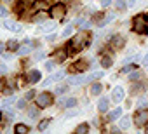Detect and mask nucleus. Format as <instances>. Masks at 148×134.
Wrapping results in <instances>:
<instances>
[{"label":"nucleus","instance_id":"obj_6","mask_svg":"<svg viewBox=\"0 0 148 134\" xmlns=\"http://www.w3.org/2000/svg\"><path fill=\"white\" fill-rule=\"evenodd\" d=\"M124 45H125V38H124V37L115 35V37L112 38V47H113V49H117V51H119V49H122Z\"/></svg>","mask_w":148,"mask_h":134},{"label":"nucleus","instance_id":"obj_25","mask_svg":"<svg viewBox=\"0 0 148 134\" xmlns=\"http://www.w3.org/2000/svg\"><path fill=\"white\" fill-rule=\"evenodd\" d=\"M101 77H103V72H94L87 80H91V82H92V80H98V79H101Z\"/></svg>","mask_w":148,"mask_h":134},{"label":"nucleus","instance_id":"obj_27","mask_svg":"<svg viewBox=\"0 0 148 134\" xmlns=\"http://www.w3.org/2000/svg\"><path fill=\"white\" fill-rule=\"evenodd\" d=\"M70 84H75V85L79 84L80 85V84H84V79L82 77H73V79H70Z\"/></svg>","mask_w":148,"mask_h":134},{"label":"nucleus","instance_id":"obj_37","mask_svg":"<svg viewBox=\"0 0 148 134\" xmlns=\"http://www.w3.org/2000/svg\"><path fill=\"white\" fill-rule=\"evenodd\" d=\"M26 106V99H19L18 101V108H25Z\"/></svg>","mask_w":148,"mask_h":134},{"label":"nucleus","instance_id":"obj_9","mask_svg":"<svg viewBox=\"0 0 148 134\" xmlns=\"http://www.w3.org/2000/svg\"><path fill=\"white\" fill-rule=\"evenodd\" d=\"M4 28H7L11 31H21V25H18L14 21H4Z\"/></svg>","mask_w":148,"mask_h":134},{"label":"nucleus","instance_id":"obj_45","mask_svg":"<svg viewBox=\"0 0 148 134\" xmlns=\"http://www.w3.org/2000/svg\"><path fill=\"white\" fill-rule=\"evenodd\" d=\"M134 4H136V0H129V4H127V5H129V7H134Z\"/></svg>","mask_w":148,"mask_h":134},{"label":"nucleus","instance_id":"obj_38","mask_svg":"<svg viewBox=\"0 0 148 134\" xmlns=\"http://www.w3.org/2000/svg\"><path fill=\"white\" fill-rule=\"evenodd\" d=\"M56 37H58V35H54V33H51V35L47 37V42H54V40H56Z\"/></svg>","mask_w":148,"mask_h":134},{"label":"nucleus","instance_id":"obj_32","mask_svg":"<svg viewBox=\"0 0 148 134\" xmlns=\"http://www.w3.org/2000/svg\"><path fill=\"white\" fill-rule=\"evenodd\" d=\"M115 5H117V7H119L120 11H125V7H127L124 0H117V2H115Z\"/></svg>","mask_w":148,"mask_h":134},{"label":"nucleus","instance_id":"obj_2","mask_svg":"<svg viewBox=\"0 0 148 134\" xmlns=\"http://www.w3.org/2000/svg\"><path fill=\"white\" fill-rule=\"evenodd\" d=\"M132 30H134V33H138V35L148 33V18H146L145 14L134 16V19H132Z\"/></svg>","mask_w":148,"mask_h":134},{"label":"nucleus","instance_id":"obj_21","mask_svg":"<svg viewBox=\"0 0 148 134\" xmlns=\"http://www.w3.org/2000/svg\"><path fill=\"white\" fill-rule=\"evenodd\" d=\"M89 131V125L87 124H80L79 127H77V134H86Z\"/></svg>","mask_w":148,"mask_h":134},{"label":"nucleus","instance_id":"obj_1","mask_svg":"<svg viewBox=\"0 0 148 134\" xmlns=\"http://www.w3.org/2000/svg\"><path fill=\"white\" fill-rule=\"evenodd\" d=\"M89 42H91V37L87 33H79V35H75V37L70 40V49H73V51H82V49H86L89 45Z\"/></svg>","mask_w":148,"mask_h":134},{"label":"nucleus","instance_id":"obj_48","mask_svg":"<svg viewBox=\"0 0 148 134\" xmlns=\"http://www.w3.org/2000/svg\"><path fill=\"white\" fill-rule=\"evenodd\" d=\"M66 2H68V0H66Z\"/></svg>","mask_w":148,"mask_h":134},{"label":"nucleus","instance_id":"obj_4","mask_svg":"<svg viewBox=\"0 0 148 134\" xmlns=\"http://www.w3.org/2000/svg\"><path fill=\"white\" fill-rule=\"evenodd\" d=\"M146 122H148V110H146V108H139V110L134 113V124H136L138 127H143Z\"/></svg>","mask_w":148,"mask_h":134},{"label":"nucleus","instance_id":"obj_20","mask_svg":"<svg viewBox=\"0 0 148 134\" xmlns=\"http://www.w3.org/2000/svg\"><path fill=\"white\" fill-rule=\"evenodd\" d=\"M63 77H64V70H59V72H56V73L51 75V79H52L54 82H56V80H61Z\"/></svg>","mask_w":148,"mask_h":134},{"label":"nucleus","instance_id":"obj_36","mask_svg":"<svg viewBox=\"0 0 148 134\" xmlns=\"http://www.w3.org/2000/svg\"><path fill=\"white\" fill-rule=\"evenodd\" d=\"M14 103V98H7V99H4V106H9V105H12Z\"/></svg>","mask_w":148,"mask_h":134},{"label":"nucleus","instance_id":"obj_3","mask_svg":"<svg viewBox=\"0 0 148 134\" xmlns=\"http://www.w3.org/2000/svg\"><path fill=\"white\" fill-rule=\"evenodd\" d=\"M49 14H51V18L52 19H63L64 18V14H66V7H64V4H56V5H52L51 9H49Z\"/></svg>","mask_w":148,"mask_h":134},{"label":"nucleus","instance_id":"obj_10","mask_svg":"<svg viewBox=\"0 0 148 134\" xmlns=\"http://www.w3.org/2000/svg\"><path fill=\"white\" fill-rule=\"evenodd\" d=\"M30 51H32V44L28 42V44H25V45H19L16 52H18L19 56H26V54H30Z\"/></svg>","mask_w":148,"mask_h":134},{"label":"nucleus","instance_id":"obj_19","mask_svg":"<svg viewBox=\"0 0 148 134\" xmlns=\"http://www.w3.org/2000/svg\"><path fill=\"white\" fill-rule=\"evenodd\" d=\"M14 131H16V134H26L30 129H28L26 125H23V124H18V125L14 127Z\"/></svg>","mask_w":148,"mask_h":134},{"label":"nucleus","instance_id":"obj_41","mask_svg":"<svg viewBox=\"0 0 148 134\" xmlns=\"http://www.w3.org/2000/svg\"><path fill=\"white\" fill-rule=\"evenodd\" d=\"M33 96H35V94H33V91H30V92H28V94H26V99H32V98H33Z\"/></svg>","mask_w":148,"mask_h":134},{"label":"nucleus","instance_id":"obj_15","mask_svg":"<svg viewBox=\"0 0 148 134\" xmlns=\"http://www.w3.org/2000/svg\"><path fill=\"white\" fill-rule=\"evenodd\" d=\"M112 64H113V59L110 56H103L101 57V66H103V68H110Z\"/></svg>","mask_w":148,"mask_h":134},{"label":"nucleus","instance_id":"obj_24","mask_svg":"<svg viewBox=\"0 0 148 134\" xmlns=\"http://www.w3.org/2000/svg\"><path fill=\"white\" fill-rule=\"evenodd\" d=\"M139 79H141V73H139V72H132V73L129 75V80H131V82H138Z\"/></svg>","mask_w":148,"mask_h":134},{"label":"nucleus","instance_id":"obj_14","mask_svg":"<svg viewBox=\"0 0 148 134\" xmlns=\"http://www.w3.org/2000/svg\"><path fill=\"white\" fill-rule=\"evenodd\" d=\"M61 105H63L64 108H73V106H77V99H75V98H68V99H64Z\"/></svg>","mask_w":148,"mask_h":134},{"label":"nucleus","instance_id":"obj_22","mask_svg":"<svg viewBox=\"0 0 148 134\" xmlns=\"http://www.w3.org/2000/svg\"><path fill=\"white\" fill-rule=\"evenodd\" d=\"M86 61H80V63H75V66H73V70H75V72H82L84 68H86Z\"/></svg>","mask_w":148,"mask_h":134},{"label":"nucleus","instance_id":"obj_18","mask_svg":"<svg viewBox=\"0 0 148 134\" xmlns=\"http://www.w3.org/2000/svg\"><path fill=\"white\" fill-rule=\"evenodd\" d=\"M103 91V87H101V84H98V82H94L92 85H91V92L94 94V96H98L99 92Z\"/></svg>","mask_w":148,"mask_h":134},{"label":"nucleus","instance_id":"obj_26","mask_svg":"<svg viewBox=\"0 0 148 134\" xmlns=\"http://www.w3.org/2000/svg\"><path fill=\"white\" fill-rule=\"evenodd\" d=\"M49 124H51V118H45V120H42V122L38 124V131H44V129H45Z\"/></svg>","mask_w":148,"mask_h":134},{"label":"nucleus","instance_id":"obj_47","mask_svg":"<svg viewBox=\"0 0 148 134\" xmlns=\"http://www.w3.org/2000/svg\"><path fill=\"white\" fill-rule=\"evenodd\" d=\"M7 2H9V0H7Z\"/></svg>","mask_w":148,"mask_h":134},{"label":"nucleus","instance_id":"obj_23","mask_svg":"<svg viewBox=\"0 0 148 134\" xmlns=\"http://www.w3.org/2000/svg\"><path fill=\"white\" fill-rule=\"evenodd\" d=\"M54 28H56V23H47V25H44L40 30H42V31H52Z\"/></svg>","mask_w":148,"mask_h":134},{"label":"nucleus","instance_id":"obj_40","mask_svg":"<svg viewBox=\"0 0 148 134\" xmlns=\"http://www.w3.org/2000/svg\"><path fill=\"white\" fill-rule=\"evenodd\" d=\"M138 91H141V85H132V92H138Z\"/></svg>","mask_w":148,"mask_h":134},{"label":"nucleus","instance_id":"obj_42","mask_svg":"<svg viewBox=\"0 0 148 134\" xmlns=\"http://www.w3.org/2000/svg\"><path fill=\"white\" fill-rule=\"evenodd\" d=\"M143 64H145V66H148V54L143 57Z\"/></svg>","mask_w":148,"mask_h":134},{"label":"nucleus","instance_id":"obj_30","mask_svg":"<svg viewBox=\"0 0 148 134\" xmlns=\"http://www.w3.org/2000/svg\"><path fill=\"white\" fill-rule=\"evenodd\" d=\"M146 105H148L146 98H139V99H138V106H139V108H146Z\"/></svg>","mask_w":148,"mask_h":134},{"label":"nucleus","instance_id":"obj_7","mask_svg":"<svg viewBox=\"0 0 148 134\" xmlns=\"http://www.w3.org/2000/svg\"><path fill=\"white\" fill-rule=\"evenodd\" d=\"M52 59H54V63H63V61L66 59V52H64V49H58V51L54 52Z\"/></svg>","mask_w":148,"mask_h":134},{"label":"nucleus","instance_id":"obj_12","mask_svg":"<svg viewBox=\"0 0 148 134\" xmlns=\"http://www.w3.org/2000/svg\"><path fill=\"white\" fill-rule=\"evenodd\" d=\"M108 105H110L108 98H99V101H98V110H99V111H106V110H108Z\"/></svg>","mask_w":148,"mask_h":134},{"label":"nucleus","instance_id":"obj_16","mask_svg":"<svg viewBox=\"0 0 148 134\" xmlns=\"http://www.w3.org/2000/svg\"><path fill=\"white\" fill-rule=\"evenodd\" d=\"M38 113H40V108H37V106H30V108H28V115H30V118H37Z\"/></svg>","mask_w":148,"mask_h":134},{"label":"nucleus","instance_id":"obj_44","mask_svg":"<svg viewBox=\"0 0 148 134\" xmlns=\"http://www.w3.org/2000/svg\"><path fill=\"white\" fill-rule=\"evenodd\" d=\"M4 49H5V44H2V42H0V54L4 52Z\"/></svg>","mask_w":148,"mask_h":134},{"label":"nucleus","instance_id":"obj_28","mask_svg":"<svg viewBox=\"0 0 148 134\" xmlns=\"http://www.w3.org/2000/svg\"><path fill=\"white\" fill-rule=\"evenodd\" d=\"M7 47H9L11 51H18V47H19V45H18V42H16V40H11V42L7 44Z\"/></svg>","mask_w":148,"mask_h":134},{"label":"nucleus","instance_id":"obj_5","mask_svg":"<svg viewBox=\"0 0 148 134\" xmlns=\"http://www.w3.org/2000/svg\"><path fill=\"white\" fill-rule=\"evenodd\" d=\"M51 105H52V96L49 92H40L37 96V106L38 108H47Z\"/></svg>","mask_w":148,"mask_h":134},{"label":"nucleus","instance_id":"obj_46","mask_svg":"<svg viewBox=\"0 0 148 134\" xmlns=\"http://www.w3.org/2000/svg\"><path fill=\"white\" fill-rule=\"evenodd\" d=\"M146 132H148V124H146Z\"/></svg>","mask_w":148,"mask_h":134},{"label":"nucleus","instance_id":"obj_34","mask_svg":"<svg viewBox=\"0 0 148 134\" xmlns=\"http://www.w3.org/2000/svg\"><path fill=\"white\" fill-rule=\"evenodd\" d=\"M136 68V64H129V66H125V68H122V73H129L131 70H134Z\"/></svg>","mask_w":148,"mask_h":134},{"label":"nucleus","instance_id":"obj_31","mask_svg":"<svg viewBox=\"0 0 148 134\" xmlns=\"http://www.w3.org/2000/svg\"><path fill=\"white\" fill-rule=\"evenodd\" d=\"M45 70H47V72H52V70H54V59H51V61L45 63Z\"/></svg>","mask_w":148,"mask_h":134},{"label":"nucleus","instance_id":"obj_8","mask_svg":"<svg viewBox=\"0 0 148 134\" xmlns=\"http://www.w3.org/2000/svg\"><path fill=\"white\" fill-rule=\"evenodd\" d=\"M40 79H42V73H40L38 70H32V72L28 73V82H32V84L38 82Z\"/></svg>","mask_w":148,"mask_h":134},{"label":"nucleus","instance_id":"obj_35","mask_svg":"<svg viewBox=\"0 0 148 134\" xmlns=\"http://www.w3.org/2000/svg\"><path fill=\"white\" fill-rule=\"evenodd\" d=\"M7 16V9L4 5H0V18H5Z\"/></svg>","mask_w":148,"mask_h":134},{"label":"nucleus","instance_id":"obj_33","mask_svg":"<svg viewBox=\"0 0 148 134\" xmlns=\"http://www.w3.org/2000/svg\"><path fill=\"white\" fill-rule=\"evenodd\" d=\"M71 31H73V26H66V28L63 30V37H70Z\"/></svg>","mask_w":148,"mask_h":134},{"label":"nucleus","instance_id":"obj_29","mask_svg":"<svg viewBox=\"0 0 148 134\" xmlns=\"http://www.w3.org/2000/svg\"><path fill=\"white\" fill-rule=\"evenodd\" d=\"M66 89H68V85H63L61 84V85L56 87V94H63V92H66Z\"/></svg>","mask_w":148,"mask_h":134},{"label":"nucleus","instance_id":"obj_17","mask_svg":"<svg viewBox=\"0 0 148 134\" xmlns=\"http://www.w3.org/2000/svg\"><path fill=\"white\" fill-rule=\"evenodd\" d=\"M120 115H122V108L119 106V108H115L113 111H110V115H108V117H110V120H117Z\"/></svg>","mask_w":148,"mask_h":134},{"label":"nucleus","instance_id":"obj_43","mask_svg":"<svg viewBox=\"0 0 148 134\" xmlns=\"http://www.w3.org/2000/svg\"><path fill=\"white\" fill-rule=\"evenodd\" d=\"M7 72V68H5V66H0V75H2V73H5Z\"/></svg>","mask_w":148,"mask_h":134},{"label":"nucleus","instance_id":"obj_39","mask_svg":"<svg viewBox=\"0 0 148 134\" xmlns=\"http://www.w3.org/2000/svg\"><path fill=\"white\" fill-rule=\"evenodd\" d=\"M110 4H112V0H101V5L103 7H108Z\"/></svg>","mask_w":148,"mask_h":134},{"label":"nucleus","instance_id":"obj_13","mask_svg":"<svg viewBox=\"0 0 148 134\" xmlns=\"http://www.w3.org/2000/svg\"><path fill=\"white\" fill-rule=\"evenodd\" d=\"M119 127L120 129H129L131 127V117H122L119 120Z\"/></svg>","mask_w":148,"mask_h":134},{"label":"nucleus","instance_id":"obj_11","mask_svg":"<svg viewBox=\"0 0 148 134\" xmlns=\"http://www.w3.org/2000/svg\"><path fill=\"white\" fill-rule=\"evenodd\" d=\"M124 96H125V94H124V89H122V87H115V89H113V99H115L117 103H120V101L124 99Z\"/></svg>","mask_w":148,"mask_h":134}]
</instances>
